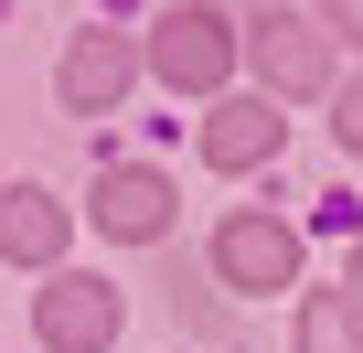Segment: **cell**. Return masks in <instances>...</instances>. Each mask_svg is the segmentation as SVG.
I'll return each instance as SVG.
<instances>
[{
  "mask_svg": "<svg viewBox=\"0 0 363 353\" xmlns=\"http://www.w3.org/2000/svg\"><path fill=\"white\" fill-rule=\"evenodd\" d=\"M352 310H363V246H352Z\"/></svg>",
  "mask_w": 363,
  "mask_h": 353,
  "instance_id": "12",
  "label": "cell"
},
{
  "mask_svg": "<svg viewBox=\"0 0 363 353\" xmlns=\"http://www.w3.org/2000/svg\"><path fill=\"white\" fill-rule=\"evenodd\" d=\"M278 139H289L278 97H214V118H203V161L214 171H257V161H278Z\"/></svg>",
  "mask_w": 363,
  "mask_h": 353,
  "instance_id": "4",
  "label": "cell"
},
{
  "mask_svg": "<svg viewBox=\"0 0 363 353\" xmlns=\"http://www.w3.org/2000/svg\"><path fill=\"white\" fill-rule=\"evenodd\" d=\"M118 289L107 278H86V268H65V278H43V300H33V332H43V353H107L118 342Z\"/></svg>",
  "mask_w": 363,
  "mask_h": 353,
  "instance_id": "2",
  "label": "cell"
},
{
  "mask_svg": "<svg viewBox=\"0 0 363 353\" xmlns=\"http://www.w3.org/2000/svg\"><path fill=\"white\" fill-rule=\"evenodd\" d=\"M96 225L150 246V236L171 225V183H160V171H128V161H118V171H96Z\"/></svg>",
  "mask_w": 363,
  "mask_h": 353,
  "instance_id": "7",
  "label": "cell"
},
{
  "mask_svg": "<svg viewBox=\"0 0 363 353\" xmlns=\"http://www.w3.org/2000/svg\"><path fill=\"white\" fill-rule=\"evenodd\" d=\"M225 65H235V22H225V11H203V0H171V11L150 22V75H160V86L214 97V86H225Z\"/></svg>",
  "mask_w": 363,
  "mask_h": 353,
  "instance_id": "1",
  "label": "cell"
},
{
  "mask_svg": "<svg viewBox=\"0 0 363 353\" xmlns=\"http://www.w3.org/2000/svg\"><path fill=\"white\" fill-rule=\"evenodd\" d=\"M214 278H225V289H299V225H278V214H225V225H214Z\"/></svg>",
  "mask_w": 363,
  "mask_h": 353,
  "instance_id": "3",
  "label": "cell"
},
{
  "mask_svg": "<svg viewBox=\"0 0 363 353\" xmlns=\"http://www.w3.org/2000/svg\"><path fill=\"white\" fill-rule=\"evenodd\" d=\"M0 257H22V268H54L65 257V204L43 183H11V193H0Z\"/></svg>",
  "mask_w": 363,
  "mask_h": 353,
  "instance_id": "8",
  "label": "cell"
},
{
  "mask_svg": "<svg viewBox=\"0 0 363 353\" xmlns=\"http://www.w3.org/2000/svg\"><path fill=\"white\" fill-rule=\"evenodd\" d=\"M299 353H363V310H352L342 289L299 300Z\"/></svg>",
  "mask_w": 363,
  "mask_h": 353,
  "instance_id": "9",
  "label": "cell"
},
{
  "mask_svg": "<svg viewBox=\"0 0 363 353\" xmlns=\"http://www.w3.org/2000/svg\"><path fill=\"white\" fill-rule=\"evenodd\" d=\"M128 75H139V54H128V33H75V54H65V107L75 118H96V107H118L128 97Z\"/></svg>",
  "mask_w": 363,
  "mask_h": 353,
  "instance_id": "5",
  "label": "cell"
},
{
  "mask_svg": "<svg viewBox=\"0 0 363 353\" xmlns=\"http://www.w3.org/2000/svg\"><path fill=\"white\" fill-rule=\"evenodd\" d=\"M320 22H331L342 43H363V0H320Z\"/></svg>",
  "mask_w": 363,
  "mask_h": 353,
  "instance_id": "11",
  "label": "cell"
},
{
  "mask_svg": "<svg viewBox=\"0 0 363 353\" xmlns=\"http://www.w3.org/2000/svg\"><path fill=\"white\" fill-rule=\"evenodd\" d=\"M331 129H342V150H363V75L342 86V118H331Z\"/></svg>",
  "mask_w": 363,
  "mask_h": 353,
  "instance_id": "10",
  "label": "cell"
},
{
  "mask_svg": "<svg viewBox=\"0 0 363 353\" xmlns=\"http://www.w3.org/2000/svg\"><path fill=\"white\" fill-rule=\"evenodd\" d=\"M257 65H267L278 97H320V86H331V33H299V22L278 11V22H257Z\"/></svg>",
  "mask_w": 363,
  "mask_h": 353,
  "instance_id": "6",
  "label": "cell"
}]
</instances>
